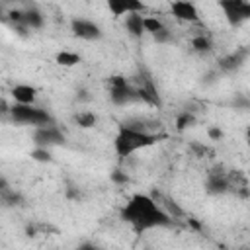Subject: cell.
I'll list each match as a JSON object with an SVG mask.
<instances>
[{
    "label": "cell",
    "instance_id": "cell-6",
    "mask_svg": "<svg viewBox=\"0 0 250 250\" xmlns=\"http://www.w3.org/2000/svg\"><path fill=\"white\" fill-rule=\"evenodd\" d=\"M232 182H234V174L211 170L205 178V191L209 195H225V193L232 191Z\"/></svg>",
    "mask_w": 250,
    "mask_h": 250
},
{
    "label": "cell",
    "instance_id": "cell-25",
    "mask_svg": "<svg viewBox=\"0 0 250 250\" xmlns=\"http://www.w3.org/2000/svg\"><path fill=\"white\" fill-rule=\"evenodd\" d=\"M207 135H209V139H213V141H219V139H223V131L219 129V127H209L207 129Z\"/></svg>",
    "mask_w": 250,
    "mask_h": 250
},
{
    "label": "cell",
    "instance_id": "cell-15",
    "mask_svg": "<svg viewBox=\"0 0 250 250\" xmlns=\"http://www.w3.org/2000/svg\"><path fill=\"white\" fill-rule=\"evenodd\" d=\"M43 23H45L43 14H41L37 8L31 6V8L23 10V14H21V27H27V29H41Z\"/></svg>",
    "mask_w": 250,
    "mask_h": 250
},
{
    "label": "cell",
    "instance_id": "cell-2",
    "mask_svg": "<svg viewBox=\"0 0 250 250\" xmlns=\"http://www.w3.org/2000/svg\"><path fill=\"white\" fill-rule=\"evenodd\" d=\"M162 139H164V135H156V133L121 123L119 129H117V135L113 139V148H115V154L119 158H127V156H131L133 152H137L141 148H146V146H152V145L160 143Z\"/></svg>",
    "mask_w": 250,
    "mask_h": 250
},
{
    "label": "cell",
    "instance_id": "cell-3",
    "mask_svg": "<svg viewBox=\"0 0 250 250\" xmlns=\"http://www.w3.org/2000/svg\"><path fill=\"white\" fill-rule=\"evenodd\" d=\"M10 115H12V121L18 123V125H29V127H43V125H51L55 123L53 115L35 105V104H14L12 109H10Z\"/></svg>",
    "mask_w": 250,
    "mask_h": 250
},
{
    "label": "cell",
    "instance_id": "cell-12",
    "mask_svg": "<svg viewBox=\"0 0 250 250\" xmlns=\"http://www.w3.org/2000/svg\"><path fill=\"white\" fill-rule=\"evenodd\" d=\"M248 53H250L248 49H236V51H232V53L225 55V57L219 61V68H221V70H225V72L238 70V68L244 64V61H246Z\"/></svg>",
    "mask_w": 250,
    "mask_h": 250
},
{
    "label": "cell",
    "instance_id": "cell-20",
    "mask_svg": "<svg viewBox=\"0 0 250 250\" xmlns=\"http://www.w3.org/2000/svg\"><path fill=\"white\" fill-rule=\"evenodd\" d=\"M145 27H146V33H156V31H162L166 29V23L160 20V18H154V16H145Z\"/></svg>",
    "mask_w": 250,
    "mask_h": 250
},
{
    "label": "cell",
    "instance_id": "cell-9",
    "mask_svg": "<svg viewBox=\"0 0 250 250\" xmlns=\"http://www.w3.org/2000/svg\"><path fill=\"white\" fill-rule=\"evenodd\" d=\"M70 31H72L74 37L84 39V41H98V39H102V35H104L102 27H100L96 21L86 20V18H74V20L70 21Z\"/></svg>",
    "mask_w": 250,
    "mask_h": 250
},
{
    "label": "cell",
    "instance_id": "cell-13",
    "mask_svg": "<svg viewBox=\"0 0 250 250\" xmlns=\"http://www.w3.org/2000/svg\"><path fill=\"white\" fill-rule=\"evenodd\" d=\"M10 94L14 104H35V98H37V90L31 84H16Z\"/></svg>",
    "mask_w": 250,
    "mask_h": 250
},
{
    "label": "cell",
    "instance_id": "cell-5",
    "mask_svg": "<svg viewBox=\"0 0 250 250\" xmlns=\"http://www.w3.org/2000/svg\"><path fill=\"white\" fill-rule=\"evenodd\" d=\"M219 8L230 25H240L250 20V0H219Z\"/></svg>",
    "mask_w": 250,
    "mask_h": 250
},
{
    "label": "cell",
    "instance_id": "cell-19",
    "mask_svg": "<svg viewBox=\"0 0 250 250\" xmlns=\"http://www.w3.org/2000/svg\"><path fill=\"white\" fill-rule=\"evenodd\" d=\"M191 47H193L197 53H209V51L213 49V43H211V39H209L207 35H195V37L191 39Z\"/></svg>",
    "mask_w": 250,
    "mask_h": 250
},
{
    "label": "cell",
    "instance_id": "cell-8",
    "mask_svg": "<svg viewBox=\"0 0 250 250\" xmlns=\"http://www.w3.org/2000/svg\"><path fill=\"white\" fill-rule=\"evenodd\" d=\"M133 84L137 86V92H139V100L148 104V105H154V107H160V96H158V90L152 82V78L146 74V72H141L139 76H135Z\"/></svg>",
    "mask_w": 250,
    "mask_h": 250
},
{
    "label": "cell",
    "instance_id": "cell-24",
    "mask_svg": "<svg viewBox=\"0 0 250 250\" xmlns=\"http://www.w3.org/2000/svg\"><path fill=\"white\" fill-rule=\"evenodd\" d=\"M152 39H154L156 43H170V41H172V35H170L168 27H166V29H162V31L152 33Z\"/></svg>",
    "mask_w": 250,
    "mask_h": 250
},
{
    "label": "cell",
    "instance_id": "cell-14",
    "mask_svg": "<svg viewBox=\"0 0 250 250\" xmlns=\"http://www.w3.org/2000/svg\"><path fill=\"white\" fill-rule=\"evenodd\" d=\"M125 29L129 31L131 37H143L146 33V27H145V16L143 12H135V14H129L125 16Z\"/></svg>",
    "mask_w": 250,
    "mask_h": 250
},
{
    "label": "cell",
    "instance_id": "cell-7",
    "mask_svg": "<svg viewBox=\"0 0 250 250\" xmlns=\"http://www.w3.org/2000/svg\"><path fill=\"white\" fill-rule=\"evenodd\" d=\"M33 143L35 146H59V145H64V133L55 125H43V127H35L33 129Z\"/></svg>",
    "mask_w": 250,
    "mask_h": 250
},
{
    "label": "cell",
    "instance_id": "cell-16",
    "mask_svg": "<svg viewBox=\"0 0 250 250\" xmlns=\"http://www.w3.org/2000/svg\"><path fill=\"white\" fill-rule=\"evenodd\" d=\"M55 62L59 64V66H76V64H80L82 62V57L78 55V53H74V51H59L57 55H55Z\"/></svg>",
    "mask_w": 250,
    "mask_h": 250
},
{
    "label": "cell",
    "instance_id": "cell-4",
    "mask_svg": "<svg viewBox=\"0 0 250 250\" xmlns=\"http://www.w3.org/2000/svg\"><path fill=\"white\" fill-rule=\"evenodd\" d=\"M107 88H109V100L115 105H129L133 102H141L137 86L129 82L125 76H119V74L111 76L107 82Z\"/></svg>",
    "mask_w": 250,
    "mask_h": 250
},
{
    "label": "cell",
    "instance_id": "cell-10",
    "mask_svg": "<svg viewBox=\"0 0 250 250\" xmlns=\"http://www.w3.org/2000/svg\"><path fill=\"white\" fill-rule=\"evenodd\" d=\"M170 14L178 21H186V23H197L199 21L197 6L191 0H174L170 4Z\"/></svg>",
    "mask_w": 250,
    "mask_h": 250
},
{
    "label": "cell",
    "instance_id": "cell-27",
    "mask_svg": "<svg viewBox=\"0 0 250 250\" xmlns=\"http://www.w3.org/2000/svg\"><path fill=\"white\" fill-rule=\"evenodd\" d=\"M4 2H27V0H4Z\"/></svg>",
    "mask_w": 250,
    "mask_h": 250
},
{
    "label": "cell",
    "instance_id": "cell-21",
    "mask_svg": "<svg viewBox=\"0 0 250 250\" xmlns=\"http://www.w3.org/2000/svg\"><path fill=\"white\" fill-rule=\"evenodd\" d=\"M156 201H158V199H156ZM158 203H160V205H162V207H164V209H166V211H168V213H170L174 219L184 217V209H182V207H180L176 201H172V199H168V197H162Z\"/></svg>",
    "mask_w": 250,
    "mask_h": 250
},
{
    "label": "cell",
    "instance_id": "cell-23",
    "mask_svg": "<svg viewBox=\"0 0 250 250\" xmlns=\"http://www.w3.org/2000/svg\"><path fill=\"white\" fill-rule=\"evenodd\" d=\"M111 182L117 184V186H125L129 182V176L125 172H121V170H113L111 172Z\"/></svg>",
    "mask_w": 250,
    "mask_h": 250
},
{
    "label": "cell",
    "instance_id": "cell-26",
    "mask_svg": "<svg viewBox=\"0 0 250 250\" xmlns=\"http://www.w3.org/2000/svg\"><path fill=\"white\" fill-rule=\"evenodd\" d=\"M191 148H193V150H197L201 156L207 152V146H203V145H197V143H191Z\"/></svg>",
    "mask_w": 250,
    "mask_h": 250
},
{
    "label": "cell",
    "instance_id": "cell-18",
    "mask_svg": "<svg viewBox=\"0 0 250 250\" xmlns=\"http://www.w3.org/2000/svg\"><path fill=\"white\" fill-rule=\"evenodd\" d=\"M195 121H197L195 115H193L189 109H184V111H180L178 117H176V129H178V131H186L188 127H193Z\"/></svg>",
    "mask_w": 250,
    "mask_h": 250
},
{
    "label": "cell",
    "instance_id": "cell-11",
    "mask_svg": "<svg viewBox=\"0 0 250 250\" xmlns=\"http://www.w3.org/2000/svg\"><path fill=\"white\" fill-rule=\"evenodd\" d=\"M107 10L113 18H123L135 12H145L146 6L143 0H107Z\"/></svg>",
    "mask_w": 250,
    "mask_h": 250
},
{
    "label": "cell",
    "instance_id": "cell-17",
    "mask_svg": "<svg viewBox=\"0 0 250 250\" xmlns=\"http://www.w3.org/2000/svg\"><path fill=\"white\" fill-rule=\"evenodd\" d=\"M74 123L78 127H82V129H92L98 123V115L94 111H78L74 115Z\"/></svg>",
    "mask_w": 250,
    "mask_h": 250
},
{
    "label": "cell",
    "instance_id": "cell-1",
    "mask_svg": "<svg viewBox=\"0 0 250 250\" xmlns=\"http://www.w3.org/2000/svg\"><path fill=\"white\" fill-rule=\"evenodd\" d=\"M125 223H129L135 232H146L152 229H168L174 227V217L148 193H135L127 199L119 215Z\"/></svg>",
    "mask_w": 250,
    "mask_h": 250
},
{
    "label": "cell",
    "instance_id": "cell-22",
    "mask_svg": "<svg viewBox=\"0 0 250 250\" xmlns=\"http://www.w3.org/2000/svg\"><path fill=\"white\" fill-rule=\"evenodd\" d=\"M31 158L37 160V162H53V156H51V150L47 146H35L31 150Z\"/></svg>",
    "mask_w": 250,
    "mask_h": 250
}]
</instances>
